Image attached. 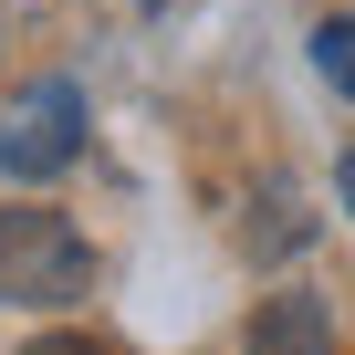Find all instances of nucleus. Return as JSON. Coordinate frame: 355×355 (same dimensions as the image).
<instances>
[{"mask_svg":"<svg viewBox=\"0 0 355 355\" xmlns=\"http://www.w3.org/2000/svg\"><path fill=\"white\" fill-rule=\"evenodd\" d=\"M32 355H115V345H94V334H42Z\"/></svg>","mask_w":355,"mask_h":355,"instance_id":"39448f33","label":"nucleus"},{"mask_svg":"<svg viewBox=\"0 0 355 355\" xmlns=\"http://www.w3.org/2000/svg\"><path fill=\"white\" fill-rule=\"evenodd\" d=\"M313 63H324L334 94H355V21H324V32H313Z\"/></svg>","mask_w":355,"mask_h":355,"instance_id":"20e7f679","label":"nucleus"},{"mask_svg":"<svg viewBox=\"0 0 355 355\" xmlns=\"http://www.w3.org/2000/svg\"><path fill=\"white\" fill-rule=\"evenodd\" d=\"M73 157H84V94L73 84H32L11 115H0V178L42 189V178H63Z\"/></svg>","mask_w":355,"mask_h":355,"instance_id":"f03ea898","label":"nucleus"},{"mask_svg":"<svg viewBox=\"0 0 355 355\" xmlns=\"http://www.w3.org/2000/svg\"><path fill=\"white\" fill-rule=\"evenodd\" d=\"M94 293V251L63 209H0V303H73Z\"/></svg>","mask_w":355,"mask_h":355,"instance_id":"f257e3e1","label":"nucleus"},{"mask_svg":"<svg viewBox=\"0 0 355 355\" xmlns=\"http://www.w3.org/2000/svg\"><path fill=\"white\" fill-rule=\"evenodd\" d=\"M334 189H345V209H355V157H345V167H334Z\"/></svg>","mask_w":355,"mask_h":355,"instance_id":"423d86ee","label":"nucleus"},{"mask_svg":"<svg viewBox=\"0 0 355 355\" xmlns=\"http://www.w3.org/2000/svg\"><path fill=\"white\" fill-rule=\"evenodd\" d=\"M241 355H334V324H324L313 293H272V303L251 313V345H241Z\"/></svg>","mask_w":355,"mask_h":355,"instance_id":"7ed1b4c3","label":"nucleus"}]
</instances>
